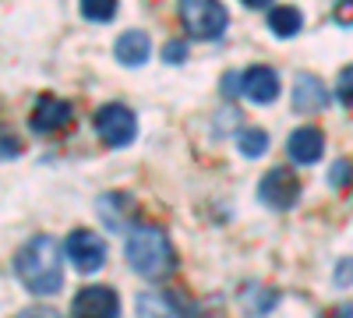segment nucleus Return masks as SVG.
Returning a JSON list of instances; mask_svg holds the SVG:
<instances>
[{"mask_svg": "<svg viewBox=\"0 0 353 318\" xmlns=\"http://www.w3.org/2000/svg\"><path fill=\"white\" fill-rule=\"evenodd\" d=\"M64 251H68V258H71V266L78 269V272H96L103 262H106V244H103V237L96 234V230H71L68 234V241H64Z\"/></svg>", "mask_w": 353, "mask_h": 318, "instance_id": "obj_5", "label": "nucleus"}, {"mask_svg": "<svg viewBox=\"0 0 353 318\" xmlns=\"http://www.w3.org/2000/svg\"><path fill=\"white\" fill-rule=\"evenodd\" d=\"M241 304L248 315H265V311H272L276 308V290H265V286H244V294H241Z\"/></svg>", "mask_w": 353, "mask_h": 318, "instance_id": "obj_15", "label": "nucleus"}, {"mask_svg": "<svg viewBox=\"0 0 353 318\" xmlns=\"http://www.w3.org/2000/svg\"><path fill=\"white\" fill-rule=\"evenodd\" d=\"M241 4H244V8H269L272 0H241Z\"/></svg>", "mask_w": 353, "mask_h": 318, "instance_id": "obj_24", "label": "nucleus"}, {"mask_svg": "<svg viewBox=\"0 0 353 318\" xmlns=\"http://www.w3.org/2000/svg\"><path fill=\"white\" fill-rule=\"evenodd\" d=\"M336 96H339V103H343V106H350V110H353V64L339 71V81H336Z\"/></svg>", "mask_w": 353, "mask_h": 318, "instance_id": "obj_18", "label": "nucleus"}, {"mask_svg": "<svg viewBox=\"0 0 353 318\" xmlns=\"http://www.w3.org/2000/svg\"><path fill=\"white\" fill-rule=\"evenodd\" d=\"M163 57L170 64H181L184 57H188V50H184V43H166V50H163Z\"/></svg>", "mask_w": 353, "mask_h": 318, "instance_id": "obj_20", "label": "nucleus"}, {"mask_svg": "<svg viewBox=\"0 0 353 318\" xmlns=\"http://www.w3.org/2000/svg\"><path fill=\"white\" fill-rule=\"evenodd\" d=\"M71 121H74L71 103L57 99V96H39L36 110L28 113V128H32L36 135H57V131H64Z\"/></svg>", "mask_w": 353, "mask_h": 318, "instance_id": "obj_8", "label": "nucleus"}, {"mask_svg": "<svg viewBox=\"0 0 353 318\" xmlns=\"http://www.w3.org/2000/svg\"><path fill=\"white\" fill-rule=\"evenodd\" d=\"M14 318H61V315H57L53 308H28V311H21Z\"/></svg>", "mask_w": 353, "mask_h": 318, "instance_id": "obj_22", "label": "nucleus"}, {"mask_svg": "<svg viewBox=\"0 0 353 318\" xmlns=\"http://www.w3.org/2000/svg\"><path fill=\"white\" fill-rule=\"evenodd\" d=\"M301 195V181L293 177V170L286 166H276L261 177V188H258V198L265 201L269 209H290Z\"/></svg>", "mask_w": 353, "mask_h": 318, "instance_id": "obj_6", "label": "nucleus"}, {"mask_svg": "<svg viewBox=\"0 0 353 318\" xmlns=\"http://www.w3.org/2000/svg\"><path fill=\"white\" fill-rule=\"evenodd\" d=\"M92 124H96L99 138L106 141L110 149L131 146L134 135H138V117H134L124 103H106V106H99L96 117H92Z\"/></svg>", "mask_w": 353, "mask_h": 318, "instance_id": "obj_4", "label": "nucleus"}, {"mask_svg": "<svg viewBox=\"0 0 353 318\" xmlns=\"http://www.w3.org/2000/svg\"><path fill=\"white\" fill-rule=\"evenodd\" d=\"M325 103H329L325 81H318L314 74H297V81H293V110L297 113H314Z\"/></svg>", "mask_w": 353, "mask_h": 318, "instance_id": "obj_12", "label": "nucleus"}, {"mask_svg": "<svg viewBox=\"0 0 353 318\" xmlns=\"http://www.w3.org/2000/svg\"><path fill=\"white\" fill-rule=\"evenodd\" d=\"M121 301L110 286H85L71 301V318H117Z\"/></svg>", "mask_w": 353, "mask_h": 318, "instance_id": "obj_7", "label": "nucleus"}, {"mask_svg": "<svg viewBox=\"0 0 353 318\" xmlns=\"http://www.w3.org/2000/svg\"><path fill=\"white\" fill-rule=\"evenodd\" d=\"M138 318H181V308L166 294H141L138 297Z\"/></svg>", "mask_w": 353, "mask_h": 318, "instance_id": "obj_14", "label": "nucleus"}, {"mask_svg": "<svg viewBox=\"0 0 353 318\" xmlns=\"http://www.w3.org/2000/svg\"><path fill=\"white\" fill-rule=\"evenodd\" d=\"M18 156V141L11 135H4V159H14Z\"/></svg>", "mask_w": 353, "mask_h": 318, "instance_id": "obj_23", "label": "nucleus"}, {"mask_svg": "<svg viewBox=\"0 0 353 318\" xmlns=\"http://www.w3.org/2000/svg\"><path fill=\"white\" fill-rule=\"evenodd\" d=\"M237 149H241L248 159H258L265 149H269V131H261V128H244V131H237Z\"/></svg>", "mask_w": 353, "mask_h": 318, "instance_id": "obj_16", "label": "nucleus"}, {"mask_svg": "<svg viewBox=\"0 0 353 318\" xmlns=\"http://www.w3.org/2000/svg\"><path fill=\"white\" fill-rule=\"evenodd\" d=\"M176 11H181V25L191 39H219L230 25L219 0H181Z\"/></svg>", "mask_w": 353, "mask_h": 318, "instance_id": "obj_3", "label": "nucleus"}, {"mask_svg": "<svg viewBox=\"0 0 353 318\" xmlns=\"http://www.w3.org/2000/svg\"><path fill=\"white\" fill-rule=\"evenodd\" d=\"M117 8H121V0H81V14L88 21H113Z\"/></svg>", "mask_w": 353, "mask_h": 318, "instance_id": "obj_17", "label": "nucleus"}, {"mask_svg": "<svg viewBox=\"0 0 353 318\" xmlns=\"http://www.w3.org/2000/svg\"><path fill=\"white\" fill-rule=\"evenodd\" d=\"M14 276L28 294L36 297H53L64 286V272H61V248L53 237H32L28 244H21V251L14 255Z\"/></svg>", "mask_w": 353, "mask_h": 318, "instance_id": "obj_1", "label": "nucleus"}, {"mask_svg": "<svg viewBox=\"0 0 353 318\" xmlns=\"http://www.w3.org/2000/svg\"><path fill=\"white\" fill-rule=\"evenodd\" d=\"M113 57H117V64H124V68H141L152 57V43L141 28H131V32H124L121 39H117Z\"/></svg>", "mask_w": 353, "mask_h": 318, "instance_id": "obj_11", "label": "nucleus"}, {"mask_svg": "<svg viewBox=\"0 0 353 318\" xmlns=\"http://www.w3.org/2000/svg\"><path fill=\"white\" fill-rule=\"evenodd\" d=\"M336 286H350L353 283V258H343V262L336 266Z\"/></svg>", "mask_w": 353, "mask_h": 318, "instance_id": "obj_19", "label": "nucleus"}, {"mask_svg": "<svg viewBox=\"0 0 353 318\" xmlns=\"http://www.w3.org/2000/svg\"><path fill=\"white\" fill-rule=\"evenodd\" d=\"M124 258L141 279H152V283L170 279L173 269H176L173 244L159 226H131L128 244H124Z\"/></svg>", "mask_w": 353, "mask_h": 318, "instance_id": "obj_2", "label": "nucleus"}, {"mask_svg": "<svg viewBox=\"0 0 353 318\" xmlns=\"http://www.w3.org/2000/svg\"><path fill=\"white\" fill-rule=\"evenodd\" d=\"M332 318H353V304H343V308H339Z\"/></svg>", "mask_w": 353, "mask_h": 318, "instance_id": "obj_25", "label": "nucleus"}, {"mask_svg": "<svg viewBox=\"0 0 353 318\" xmlns=\"http://www.w3.org/2000/svg\"><path fill=\"white\" fill-rule=\"evenodd\" d=\"M269 28L279 39H290V36H297L304 28V14L297 8H290V4H279V8L269 11Z\"/></svg>", "mask_w": 353, "mask_h": 318, "instance_id": "obj_13", "label": "nucleus"}, {"mask_svg": "<svg viewBox=\"0 0 353 318\" xmlns=\"http://www.w3.org/2000/svg\"><path fill=\"white\" fill-rule=\"evenodd\" d=\"M336 21L339 25H353V0H339L336 4Z\"/></svg>", "mask_w": 353, "mask_h": 318, "instance_id": "obj_21", "label": "nucleus"}, {"mask_svg": "<svg viewBox=\"0 0 353 318\" xmlns=\"http://www.w3.org/2000/svg\"><path fill=\"white\" fill-rule=\"evenodd\" d=\"M241 92L251 99V103H258V106H269L276 96H279V74L272 71V68H248L244 71V81H241Z\"/></svg>", "mask_w": 353, "mask_h": 318, "instance_id": "obj_9", "label": "nucleus"}, {"mask_svg": "<svg viewBox=\"0 0 353 318\" xmlns=\"http://www.w3.org/2000/svg\"><path fill=\"white\" fill-rule=\"evenodd\" d=\"M321 149H325V138H321L318 128H297V131L290 135V141H286L290 159L301 163V166L318 163V159H321Z\"/></svg>", "mask_w": 353, "mask_h": 318, "instance_id": "obj_10", "label": "nucleus"}]
</instances>
